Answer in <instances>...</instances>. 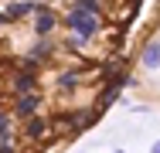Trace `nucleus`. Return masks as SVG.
Here are the masks:
<instances>
[{"mask_svg": "<svg viewBox=\"0 0 160 153\" xmlns=\"http://www.w3.org/2000/svg\"><path fill=\"white\" fill-rule=\"evenodd\" d=\"M65 27L75 34V41H85V37H96L99 34V14H85V10H72L62 21Z\"/></svg>", "mask_w": 160, "mask_h": 153, "instance_id": "nucleus-1", "label": "nucleus"}, {"mask_svg": "<svg viewBox=\"0 0 160 153\" xmlns=\"http://www.w3.org/2000/svg\"><path fill=\"white\" fill-rule=\"evenodd\" d=\"M58 24V17L51 14V10H44V7H34V34L38 37H48L51 31Z\"/></svg>", "mask_w": 160, "mask_h": 153, "instance_id": "nucleus-2", "label": "nucleus"}, {"mask_svg": "<svg viewBox=\"0 0 160 153\" xmlns=\"http://www.w3.org/2000/svg\"><path fill=\"white\" fill-rule=\"evenodd\" d=\"M140 65H143L147 72H157V68H160V41H150V44H143Z\"/></svg>", "mask_w": 160, "mask_h": 153, "instance_id": "nucleus-3", "label": "nucleus"}, {"mask_svg": "<svg viewBox=\"0 0 160 153\" xmlns=\"http://www.w3.org/2000/svg\"><path fill=\"white\" fill-rule=\"evenodd\" d=\"M38 106H41V99H38V92H28V95H21V99H17V106H14V112H17V116H24V119H31L34 112H38Z\"/></svg>", "mask_w": 160, "mask_h": 153, "instance_id": "nucleus-4", "label": "nucleus"}, {"mask_svg": "<svg viewBox=\"0 0 160 153\" xmlns=\"http://www.w3.org/2000/svg\"><path fill=\"white\" fill-rule=\"evenodd\" d=\"M14 92H17V95L38 92V78H34L31 72H21V75H14Z\"/></svg>", "mask_w": 160, "mask_h": 153, "instance_id": "nucleus-5", "label": "nucleus"}, {"mask_svg": "<svg viewBox=\"0 0 160 153\" xmlns=\"http://www.w3.org/2000/svg\"><path fill=\"white\" fill-rule=\"evenodd\" d=\"M44 129H48V122L41 119V116H31V119L24 122V136H28V140H41Z\"/></svg>", "mask_w": 160, "mask_h": 153, "instance_id": "nucleus-6", "label": "nucleus"}, {"mask_svg": "<svg viewBox=\"0 0 160 153\" xmlns=\"http://www.w3.org/2000/svg\"><path fill=\"white\" fill-rule=\"evenodd\" d=\"M34 10V3H14V7H7V21H17V17H24V14H31Z\"/></svg>", "mask_w": 160, "mask_h": 153, "instance_id": "nucleus-7", "label": "nucleus"}, {"mask_svg": "<svg viewBox=\"0 0 160 153\" xmlns=\"http://www.w3.org/2000/svg\"><path fill=\"white\" fill-rule=\"evenodd\" d=\"M72 10H85V14H99V0H75Z\"/></svg>", "mask_w": 160, "mask_h": 153, "instance_id": "nucleus-8", "label": "nucleus"}, {"mask_svg": "<svg viewBox=\"0 0 160 153\" xmlns=\"http://www.w3.org/2000/svg\"><path fill=\"white\" fill-rule=\"evenodd\" d=\"M7 133H10V119L7 112H0V140H7Z\"/></svg>", "mask_w": 160, "mask_h": 153, "instance_id": "nucleus-9", "label": "nucleus"}, {"mask_svg": "<svg viewBox=\"0 0 160 153\" xmlns=\"http://www.w3.org/2000/svg\"><path fill=\"white\" fill-rule=\"evenodd\" d=\"M58 82H62L65 89H75V75H62V78H58Z\"/></svg>", "mask_w": 160, "mask_h": 153, "instance_id": "nucleus-10", "label": "nucleus"}, {"mask_svg": "<svg viewBox=\"0 0 160 153\" xmlns=\"http://www.w3.org/2000/svg\"><path fill=\"white\" fill-rule=\"evenodd\" d=\"M44 55H48V44H44V41H41V44H38V48H34V58H44Z\"/></svg>", "mask_w": 160, "mask_h": 153, "instance_id": "nucleus-11", "label": "nucleus"}, {"mask_svg": "<svg viewBox=\"0 0 160 153\" xmlns=\"http://www.w3.org/2000/svg\"><path fill=\"white\" fill-rule=\"evenodd\" d=\"M0 153H14V146H10L7 140H0Z\"/></svg>", "mask_w": 160, "mask_h": 153, "instance_id": "nucleus-12", "label": "nucleus"}, {"mask_svg": "<svg viewBox=\"0 0 160 153\" xmlns=\"http://www.w3.org/2000/svg\"><path fill=\"white\" fill-rule=\"evenodd\" d=\"M150 153H160V140H153V146H150Z\"/></svg>", "mask_w": 160, "mask_h": 153, "instance_id": "nucleus-13", "label": "nucleus"}, {"mask_svg": "<svg viewBox=\"0 0 160 153\" xmlns=\"http://www.w3.org/2000/svg\"><path fill=\"white\" fill-rule=\"evenodd\" d=\"M109 153H126V150H109Z\"/></svg>", "mask_w": 160, "mask_h": 153, "instance_id": "nucleus-14", "label": "nucleus"}]
</instances>
